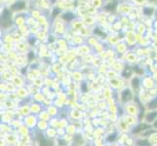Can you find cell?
I'll return each mask as SVG.
<instances>
[{
  "label": "cell",
  "instance_id": "cell-1",
  "mask_svg": "<svg viewBox=\"0 0 157 146\" xmlns=\"http://www.w3.org/2000/svg\"><path fill=\"white\" fill-rule=\"evenodd\" d=\"M1 24L3 28H7L12 24V20H11V13L8 9H5L1 16Z\"/></svg>",
  "mask_w": 157,
  "mask_h": 146
},
{
  "label": "cell",
  "instance_id": "cell-2",
  "mask_svg": "<svg viewBox=\"0 0 157 146\" xmlns=\"http://www.w3.org/2000/svg\"><path fill=\"white\" fill-rule=\"evenodd\" d=\"M25 8V1H21V0H19L15 4L12 5V10L14 11H21V10H24Z\"/></svg>",
  "mask_w": 157,
  "mask_h": 146
},
{
  "label": "cell",
  "instance_id": "cell-3",
  "mask_svg": "<svg viewBox=\"0 0 157 146\" xmlns=\"http://www.w3.org/2000/svg\"><path fill=\"white\" fill-rule=\"evenodd\" d=\"M116 5H117V3H116V2L107 4L106 6H105V10H107V11H114V10H115V8H116Z\"/></svg>",
  "mask_w": 157,
  "mask_h": 146
},
{
  "label": "cell",
  "instance_id": "cell-4",
  "mask_svg": "<svg viewBox=\"0 0 157 146\" xmlns=\"http://www.w3.org/2000/svg\"><path fill=\"white\" fill-rule=\"evenodd\" d=\"M153 8H150V7H145V8H144V15H147V16H149V15H152V13H153Z\"/></svg>",
  "mask_w": 157,
  "mask_h": 146
},
{
  "label": "cell",
  "instance_id": "cell-5",
  "mask_svg": "<svg viewBox=\"0 0 157 146\" xmlns=\"http://www.w3.org/2000/svg\"><path fill=\"white\" fill-rule=\"evenodd\" d=\"M63 20H66L67 21H69L70 20H72L73 19V15L71 13H66V14H63Z\"/></svg>",
  "mask_w": 157,
  "mask_h": 146
},
{
  "label": "cell",
  "instance_id": "cell-6",
  "mask_svg": "<svg viewBox=\"0 0 157 146\" xmlns=\"http://www.w3.org/2000/svg\"><path fill=\"white\" fill-rule=\"evenodd\" d=\"M156 114H157V112H153V113H150V114H148L149 116H147V120L149 122V121H152L153 120V118L156 116Z\"/></svg>",
  "mask_w": 157,
  "mask_h": 146
},
{
  "label": "cell",
  "instance_id": "cell-7",
  "mask_svg": "<svg viewBox=\"0 0 157 146\" xmlns=\"http://www.w3.org/2000/svg\"><path fill=\"white\" fill-rule=\"evenodd\" d=\"M149 108H157V99H153L149 103Z\"/></svg>",
  "mask_w": 157,
  "mask_h": 146
},
{
  "label": "cell",
  "instance_id": "cell-8",
  "mask_svg": "<svg viewBox=\"0 0 157 146\" xmlns=\"http://www.w3.org/2000/svg\"><path fill=\"white\" fill-rule=\"evenodd\" d=\"M51 1H52V2H55V1H56V0H51Z\"/></svg>",
  "mask_w": 157,
  "mask_h": 146
}]
</instances>
